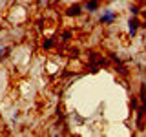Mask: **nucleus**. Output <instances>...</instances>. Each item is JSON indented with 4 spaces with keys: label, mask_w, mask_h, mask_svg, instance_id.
<instances>
[{
    "label": "nucleus",
    "mask_w": 146,
    "mask_h": 137,
    "mask_svg": "<svg viewBox=\"0 0 146 137\" xmlns=\"http://www.w3.org/2000/svg\"><path fill=\"white\" fill-rule=\"evenodd\" d=\"M53 46H55V39H53V37L44 39V42H42V48H44V49H51Z\"/></svg>",
    "instance_id": "39448f33"
},
{
    "label": "nucleus",
    "mask_w": 146,
    "mask_h": 137,
    "mask_svg": "<svg viewBox=\"0 0 146 137\" xmlns=\"http://www.w3.org/2000/svg\"><path fill=\"white\" fill-rule=\"evenodd\" d=\"M9 51H11L9 48H6V46H2V48H0V61H2L4 57H7V55H9Z\"/></svg>",
    "instance_id": "423d86ee"
},
{
    "label": "nucleus",
    "mask_w": 146,
    "mask_h": 137,
    "mask_svg": "<svg viewBox=\"0 0 146 137\" xmlns=\"http://www.w3.org/2000/svg\"><path fill=\"white\" fill-rule=\"evenodd\" d=\"M137 29H139V20H137L135 17H130L128 18V33H130L131 39L137 35Z\"/></svg>",
    "instance_id": "f03ea898"
},
{
    "label": "nucleus",
    "mask_w": 146,
    "mask_h": 137,
    "mask_svg": "<svg viewBox=\"0 0 146 137\" xmlns=\"http://www.w3.org/2000/svg\"><path fill=\"white\" fill-rule=\"evenodd\" d=\"M99 9V0H86V4H84V11H88V13H95Z\"/></svg>",
    "instance_id": "20e7f679"
},
{
    "label": "nucleus",
    "mask_w": 146,
    "mask_h": 137,
    "mask_svg": "<svg viewBox=\"0 0 146 137\" xmlns=\"http://www.w3.org/2000/svg\"><path fill=\"white\" fill-rule=\"evenodd\" d=\"M130 13L133 17H137V15H139V7H137V6H130Z\"/></svg>",
    "instance_id": "6e6552de"
},
{
    "label": "nucleus",
    "mask_w": 146,
    "mask_h": 137,
    "mask_svg": "<svg viewBox=\"0 0 146 137\" xmlns=\"http://www.w3.org/2000/svg\"><path fill=\"white\" fill-rule=\"evenodd\" d=\"M117 20V13L111 11V9H102V15L99 17L100 24H113Z\"/></svg>",
    "instance_id": "f257e3e1"
},
{
    "label": "nucleus",
    "mask_w": 146,
    "mask_h": 137,
    "mask_svg": "<svg viewBox=\"0 0 146 137\" xmlns=\"http://www.w3.org/2000/svg\"><path fill=\"white\" fill-rule=\"evenodd\" d=\"M71 37H73V31L68 29V31H64V33H62V40H64V42H68V40H70Z\"/></svg>",
    "instance_id": "0eeeda50"
},
{
    "label": "nucleus",
    "mask_w": 146,
    "mask_h": 137,
    "mask_svg": "<svg viewBox=\"0 0 146 137\" xmlns=\"http://www.w3.org/2000/svg\"><path fill=\"white\" fill-rule=\"evenodd\" d=\"M40 2H46V0H40Z\"/></svg>",
    "instance_id": "1a4fd4ad"
},
{
    "label": "nucleus",
    "mask_w": 146,
    "mask_h": 137,
    "mask_svg": "<svg viewBox=\"0 0 146 137\" xmlns=\"http://www.w3.org/2000/svg\"><path fill=\"white\" fill-rule=\"evenodd\" d=\"M66 13L70 17H80L82 13H84V6H80V4H71V6L68 7Z\"/></svg>",
    "instance_id": "7ed1b4c3"
}]
</instances>
